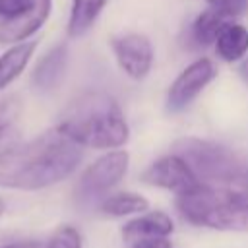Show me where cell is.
<instances>
[{
  "mask_svg": "<svg viewBox=\"0 0 248 248\" xmlns=\"http://www.w3.org/2000/svg\"><path fill=\"white\" fill-rule=\"evenodd\" d=\"M0 248H41L39 242L35 240H21V242H12V244H4Z\"/></svg>",
  "mask_w": 248,
  "mask_h": 248,
  "instance_id": "22",
  "label": "cell"
},
{
  "mask_svg": "<svg viewBox=\"0 0 248 248\" xmlns=\"http://www.w3.org/2000/svg\"><path fill=\"white\" fill-rule=\"evenodd\" d=\"M215 66L209 58H200L192 62L188 68H184L178 78L172 81L169 95H167V107L170 112H178L186 108L213 79Z\"/></svg>",
  "mask_w": 248,
  "mask_h": 248,
  "instance_id": "7",
  "label": "cell"
},
{
  "mask_svg": "<svg viewBox=\"0 0 248 248\" xmlns=\"http://www.w3.org/2000/svg\"><path fill=\"white\" fill-rule=\"evenodd\" d=\"M128 165L130 157L126 151H110L101 155L81 172L76 184V202L81 205H101L108 192L124 178Z\"/></svg>",
  "mask_w": 248,
  "mask_h": 248,
  "instance_id": "5",
  "label": "cell"
},
{
  "mask_svg": "<svg viewBox=\"0 0 248 248\" xmlns=\"http://www.w3.org/2000/svg\"><path fill=\"white\" fill-rule=\"evenodd\" d=\"M141 180L151 184V186L170 190V192L176 194V198L184 196V194H190V192H194L196 188L202 186V182L192 172V169L186 165V161L180 159L174 153L165 155V157L157 159L155 163H151L143 170Z\"/></svg>",
  "mask_w": 248,
  "mask_h": 248,
  "instance_id": "6",
  "label": "cell"
},
{
  "mask_svg": "<svg viewBox=\"0 0 248 248\" xmlns=\"http://www.w3.org/2000/svg\"><path fill=\"white\" fill-rule=\"evenodd\" d=\"M83 240L81 234L76 227L72 225H62L54 231V234L50 236L46 248H81Z\"/></svg>",
  "mask_w": 248,
  "mask_h": 248,
  "instance_id": "18",
  "label": "cell"
},
{
  "mask_svg": "<svg viewBox=\"0 0 248 248\" xmlns=\"http://www.w3.org/2000/svg\"><path fill=\"white\" fill-rule=\"evenodd\" d=\"M4 209H6V203H4V200H2V198H0V215H2V213H4Z\"/></svg>",
  "mask_w": 248,
  "mask_h": 248,
  "instance_id": "24",
  "label": "cell"
},
{
  "mask_svg": "<svg viewBox=\"0 0 248 248\" xmlns=\"http://www.w3.org/2000/svg\"><path fill=\"white\" fill-rule=\"evenodd\" d=\"M108 0H72L70 19H68V35L79 37L83 35L99 17L101 10Z\"/></svg>",
  "mask_w": 248,
  "mask_h": 248,
  "instance_id": "15",
  "label": "cell"
},
{
  "mask_svg": "<svg viewBox=\"0 0 248 248\" xmlns=\"http://www.w3.org/2000/svg\"><path fill=\"white\" fill-rule=\"evenodd\" d=\"M240 76L244 78V81L248 83V58L242 62V66H240Z\"/></svg>",
  "mask_w": 248,
  "mask_h": 248,
  "instance_id": "23",
  "label": "cell"
},
{
  "mask_svg": "<svg viewBox=\"0 0 248 248\" xmlns=\"http://www.w3.org/2000/svg\"><path fill=\"white\" fill-rule=\"evenodd\" d=\"M209 4V8L213 10H219V12H225L229 16H236L240 14L244 8H246V2L248 0H205Z\"/></svg>",
  "mask_w": 248,
  "mask_h": 248,
  "instance_id": "19",
  "label": "cell"
},
{
  "mask_svg": "<svg viewBox=\"0 0 248 248\" xmlns=\"http://www.w3.org/2000/svg\"><path fill=\"white\" fill-rule=\"evenodd\" d=\"M81 147L58 128L0 153V188L41 190L68 178L81 163Z\"/></svg>",
  "mask_w": 248,
  "mask_h": 248,
  "instance_id": "1",
  "label": "cell"
},
{
  "mask_svg": "<svg viewBox=\"0 0 248 248\" xmlns=\"http://www.w3.org/2000/svg\"><path fill=\"white\" fill-rule=\"evenodd\" d=\"M112 50L118 66L134 79H143L153 64V46L145 35L128 33L112 39Z\"/></svg>",
  "mask_w": 248,
  "mask_h": 248,
  "instance_id": "8",
  "label": "cell"
},
{
  "mask_svg": "<svg viewBox=\"0 0 248 248\" xmlns=\"http://www.w3.org/2000/svg\"><path fill=\"white\" fill-rule=\"evenodd\" d=\"M52 10V0H29L27 6L14 17L2 19L0 23V43L19 45L27 37L37 33L48 19Z\"/></svg>",
  "mask_w": 248,
  "mask_h": 248,
  "instance_id": "9",
  "label": "cell"
},
{
  "mask_svg": "<svg viewBox=\"0 0 248 248\" xmlns=\"http://www.w3.org/2000/svg\"><path fill=\"white\" fill-rule=\"evenodd\" d=\"M180 215L198 227L248 231V182L240 186H205L176 198Z\"/></svg>",
  "mask_w": 248,
  "mask_h": 248,
  "instance_id": "3",
  "label": "cell"
},
{
  "mask_svg": "<svg viewBox=\"0 0 248 248\" xmlns=\"http://www.w3.org/2000/svg\"><path fill=\"white\" fill-rule=\"evenodd\" d=\"M229 23H232V16L213 10V8H207L194 19V23L190 27V39L198 46L213 45L217 41V37L221 35V31Z\"/></svg>",
  "mask_w": 248,
  "mask_h": 248,
  "instance_id": "12",
  "label": "cell"
},
{
  "mask_svg": "<svg viewBox=\"0 0 248 248\" xmlns=\"http://www.w3.org/2000/svg\"><path fill=\"white\" fill-rule=\"evenodd\" d=\"M68 64V48L66 45H56L52 46L35 66L31 74V83L37 91L41 93H50L56 89L64 78Z\"/></svg>",
  "mask_w": 248,
  "mask_h": 248,
  "instance_id": "11",
  "label": "cell"
},
{
  "mask_svg": "<svg viewBox=\"0 0 248 248\" xmlns=\"http://www.w3.org/2000/svg\"><path fill=\"white\" fill-rule=\"evenodd\" d=\"M19 101L16 97H2L0 99V153L12 145V138L16 134L14 124L19 114Z\"/></svg>",
  "mask_w": 248,
  "mask_h": 248,
  "instance_id": "17",
  "label": "cell"
},
{
  "mask_svg": "<svg viewBox=\"0 0 248 248\" xmlns=\"http://www.w3.org/2000/svg\"><path fill=\"white\" fill-rule=\"evenodd\" d=\"M217 54L227 62H236L248 52V29L240 23H229L215 41Z\"/></svg>",
  "mask_w": 248,
  "mask_h": 248,
  "instance_id": "14",
  "label": "cell"
},
{
  "mask_svg": "<svg viewBox=\"0 0 248 248\" xmlns=\"http://www.w3.org/2000/svg\"><path fill=\"white\" fill-rule=\"evenodd\" d=\"M101 211L110 217H124L132 213H143L149 209V202L134 192H118L112 196H107L101 202Z\"/></svg>",
  "mask_w": 248,
  "mask_h": 248,
  "instance_id": "16",
  "label": "cell"
},
{
  "mask_svg": "<svg viewBox=\"0 0 248 248\" xmlns=\"http://www.w3.org/2000/svg\"><path fill=\"white\" fill-rule=\"evenodd\" d=\"M79 147L112 149L128 141L130 130L118 103L107 93H83L74 99L56 126Z\"/></svg>",
  "mask_w": 248,
  "mask_h": 248,
  "instance_id": "2",
  "label": "cell"
},
{
  "mask_svg": "<svg viewBox=\"0 0 248 248\" xmlns=\"http://www.w3.org/2000/svg\"><path fill=\"white\" fill-rule=\"evenodd\" d=\"M29 0H0V17L2 19H10L14 16H17Z\"/></svg>",
  "mask_w": 248,
  "mask_h": 248,
  "instance_id": "20",
  "label": "cell"
},
{
  "mask_svg": "<svg viewBox=\"0 0 248 248\" xmlns=\"http://www.w3.org/2000/svg\"><path fill=\"white\" fill-rule=\"evenodd\" d=\"M132 248H170L169 240L163 238V240H145V242H138L134 244Z\"/></svg>",
  "mask_w": 248,
  "mask_h": 248,
  "instance_id": "21",
  "label": "cell"
},
{
  "mask_svg": "<svg viewBox=\"0 0 248 248\" xmlns=\"http://www.w3.org/2000/svg\"><path fill=\"white\" fill-rule=\"evenodd\" d=\"M174 155L184 159L205 186H240L248 182V161L221 143L184 138L174 143Z\"/></svg>",
  "mask_w": 248,
  "mask_h": 248,
  "instance_id": "4",
  "label": "cell"
},
{
  "mask_svg": "<svg viewBox=\"0 0 248 248\" xmlns=\"http://www.w3.org/2000/svg\"><path fill=\"white\" fill-rule=\"evenodd\" d=\"M172 229H174L172 219L167 213L151 211V213H145L141 217L128 221L120 232H122V238L134 246L145 240H163L172 232Z\"/></svg>",
  "mask_w": 248,
  "mask_h": 248,
  "instance_id": "10",
  "label": "cell"
},
{
  "mask_svg": "<svg viewBox=\"0 0 248 248\" xmlns=\"http://www.w3.org/2000/svg\"><path fill=\"white\" fill-rule=\"evenodd\" d=\"M37 41H25L19 45L10 46L6 52L0 54V91L6 89L27 66L35 52Z\"/></svg>",
  "mask_w": 248,
  "mask_h": 248,
  "instance_id": "13",
  "label": "cell"
}]
</instances>
